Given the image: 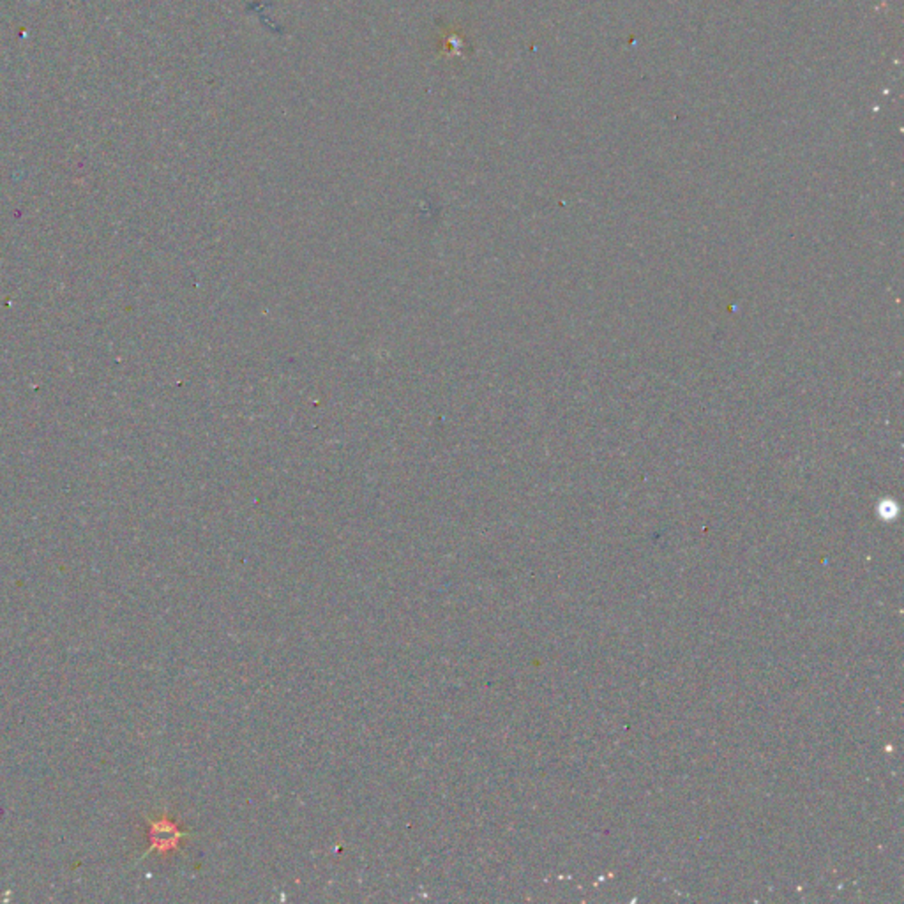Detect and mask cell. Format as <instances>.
<instances>
[{"label": "cell", "instance_id": "1", "mask_svg": "<svg viewBox=\"0 0 904 904\" xmlns=\"http://www.w3.org/2000/svg\"><path fill=\"white\" fill-rule=\"evenodd\" d=\"M190 834L181 830V827L168 816H162V818H151L149 820V850L142 855V859H145L147 855L151 853H162V855H166L170 851H175L181 844V840H186Z\"/></svg>", "mask_w": 904, "mask_h": 904}]
</instances>
